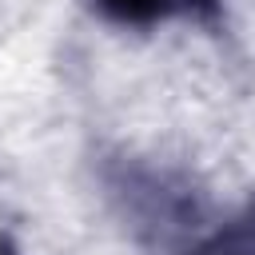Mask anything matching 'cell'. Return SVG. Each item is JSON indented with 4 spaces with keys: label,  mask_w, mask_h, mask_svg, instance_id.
<instances>
[{
    "label": "cell",
    "mask_w": 255,
    "mask_h": 255,
    "mask_svg": "<svg viewBox=\"0 0 255 255\" xmlns=\"http://www.w3.org/2000/svg\"><path fill=\"white\" fill-rule=\"evenodd\" d=\"M92 8L124 28H151L175 16H187L207 28L223 24V0H92Z\"/></svg>",
    "instance_id": "1"
},
{
    "label": "cell",
    "mask_w": 255,
    "mask_h": 255,
    "mask_svg": "<svg viewBox=\"0 0 255 255\" xmlns=\"http://www.w3.org/2000/svg\"><path fill=\"white\" fill-rule=\"evenodd\" d=\"M191 255H255V203H247L235 219L207 235Z\"/></svg>",
    "instance_id": "2"
}]
</instances>
